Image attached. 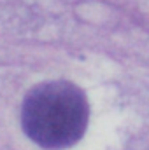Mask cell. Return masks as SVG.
Returning a JSON list of instances; mask_svg holds the SVG:
<instances>
[{
    "mask_svg": "<svg viewBox=\"0 0 149 150\" xmlns=\"http://www.w3.org/2000/svg\"><path fill=\"white\" fill-rule=\"evenodd\" d=\"M88 100L72 82L49 80L28 91L21 124L27 136L39 147L67 149L77 143L88 126Z\"/></svg>",
    "mask_w": 149,
    "mask_h": 150,
    "instance_id": "obj_1",
    "label": "cell"
}]
</instances>
